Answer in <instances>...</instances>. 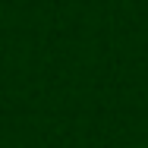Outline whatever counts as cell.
I'll return each mask as SVG.
<instances>
[{
  "label": "cell",
  "instance_id": "1",
  "mask_svg": "<svg viewBox=\"0 0 148 148\" xmlns=\"http://www.w3.org/2000/svg\"><path fill=\"white\" fill-rule=\"evenodd\" d=\"M139 148H148V145H139Z\"/></svg>",
  "mask_w": 148,
  "mask_h": 148
}]
</instances>
